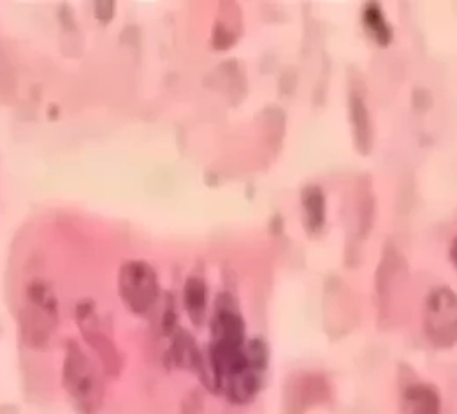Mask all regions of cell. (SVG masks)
<instances>
[{"mask_svg":"<svg viewBox=\"0 0 457 414\" xmlns=\"http://www.w3.org/2000/svg\"><path fill=\"white\" fill-rule=\"evenodd\" d=\"M306 226L310 232H319L326 221V198L319 187H308L303 194Z\"/></svg>","mask_w":457,"mask_h":414,"instance_id":"52a82bcc","label":"cell"},{"mask_svg":"<svg viewBox=\"0 0 457 414\" xmlns=\"http://www.w3.org/2000/svg\"><path fill=\"white\" fill-rule=\"evenodd\" d=\"M58 296L45 279H32L20 310V332L25 346L45 350L58 328Z\"/></svg>","mask_w":457,"mask_h":414,"instance_id":"7a4b0ae2","label":"cell"},{"mask_svg":"<svg viewBox=\"0 0 457 414\" xmlns=\"http://www.w3.org/2000/svg\"><path fill=\"white\" fill-rule=\"evenodd\" d=\"M118 293L132 314H148L161 300V283L155 268L145 259L125 261L118 272Z\"/></svg>","mask_w":457,"mask_h":414,"instance_id":"3957f363","label":"cell"},{"mask_svg":"<svg viewBox=\"0 0 457 414\" xmlns=\"http://www.w3.org/2000/svg\"><path fill=\"white\" fill-rule=\"evenodd\" d=\"M424 334L435 348L457 342V295L447 286L435 288L424 303Z\"/></svg>","mask_w":457,"mask_h":414,"instance_id":"277c9868","label":"cell"},{"mask_svg":"<svg viewBox=\"0 0 457 414\" xmlns=\"http://www.w3.org/2000/svg\"><path fill=\"white\" fill-rule=\"evenodd\" d=\"M62 384L79 414H97L104 404L106 386L97 363L83 353L81 346L74 341L67 342Z\"/></svg>","mask_w":457,"mask_h":414,"instance_id":"6da1fadb","label":"cell"},{"mask_svg":"<svg viewBox=\"0 0 457 414\" xmlns=\"http://www.w3.org/2000/svg\"><path fill=\"white\" fill-rule=\"evenodd\" d=\"M449 256H451V261H453V265L456 266L457 270V237L453 240V243H451V250H449Z\"/></svg>","mask_w":457,"mask_h":414,"instance_id":"9c48e42d","label":"cell"},{"mask_svg":"<svg viewBox=\"0 0 457 414\" xmlns=\"http://www.w3.org/2000/svg\"><path fill=\"white\" fill-rule=\"evenodd\" d=\"M403 414H442L440 393L426 383L410 384L401 399Z\"/></svg>","mask_w":457,"mask_h":414,"instance_id":"5b68a950","label":"cell"},{"mask_svg":"<svg viewBox=\"0 0 457 414\" xmlns=\"http://www.w3.org/2000/svg\"><path fill=\"white\" fill-rule=\"evenodd\" d=\"M183 305L195 325H203L208 310V288L199 275H192L183 286Z\"/></svg>","mask_w":457,"mask_h":414,"instance_id":"8992f818","label":"cell"},{"mask_svg":"<svg viewBox=\"0 0 457 414\" xmlns=\"http://www.w3.org/2000/svg\"><path fill=\"white\" fill-rule=\"evenodd\" d=\"M364 23L368 27V30L373 34V38L380 43V45H389L391 39H393V29L391 25L387 23L384 13L380 11L378 5H368L364 9Z\"/></svg>","mask_w":457,"mask_h":414,"instance_id":"ba28073f","label":"cell"}]
</instances>
